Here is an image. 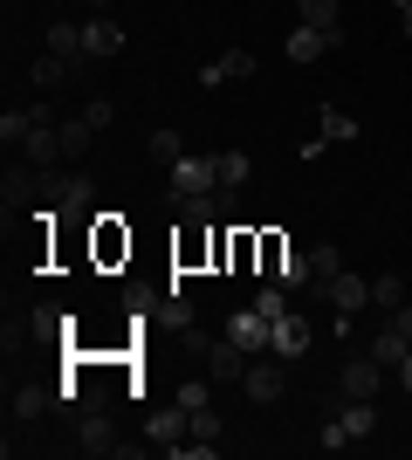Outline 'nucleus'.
Returning <instances> with one entry per match:
<instances>
[{"mask_svg": "<svg viewBox=\"0 0 412 460\" xmlns=\"http://www.w3.org/2000/svg\"><path fill=\"white\" fill-rule=\"evenodd\" d=\"M392 7H412V0H392Z\"/></svg>", "mask_w": 412, "mask_h": 460, "instance_id": "58836bf2", "label": "nucleus"}, {"mask_svg": "<svg viewBox=\"0 0 412 460\" xmlns=\"http://www.w3.org/2000/svg\"><path fill=\"white\" fill-rule=\"evenodd\" d=\"M110 56H124V28L110 14H90L83 21V62H110Z\"/></svg>", "mask_w": 412, "mask_h": 460, "instance_id": "6e6552de", "label": "nucleus"}, {"mask_svg": "<svg viewBox=\"0 0 412 460\" xmlns=\"http://www.w3.org/2000/svg\"><path fill=\"white\" fill-rule=\"evenodd\" d=\"M399 303H406V275H372V309H385V316H392Z\"/></svg>", "mask_w": 412, "mask_h": 460, "instance_id": "a878e982", "label": "nucleus"}, {"mask_svg": "<svg viewBox=\"0 0 412 460\" xmlns=\"http://www.w3.org/2000/svg\"><path fill=\"white\" fill-rule=\"evenodd\" d=\"M56 392H62V385H56ZM56 392L35 385V378H14V385H7V420H41V412L56 405Z\"/></svg>", "mask_w": 412, "mask_h": 460, "instance_id": "9b49d317", "label": "nucleus"}, {"mask_svg": "<svg viewBox=\"0 0 412 460\" xmlns=\"http://www.w3.org/2000/svg\"><path fill=\"white\" fill-rule=\"evenodd\" d=\"M248 365H255V358H248L234 337H214V350H206V378H214V385H241Z\"/></svg>", "mask_w": 412, "mask_h": 460, "instance_id": "9d476101", "label": "nucleus"}, {"mask_svg": "<svg viewBox=\"0 0 412 460\" xmlns=\"http://www.w3.org/2000/svg\"><path fill=\"white\" fill-rule=\"evenodd\" d=\"M241 76H255V56H248V49H227V56H214L206 69H199V83H206V90H220V83H241Z\"/></svg>", "mask_w": 412, "mask_h": 460, "instance_id": "2eb2a0df", "label": "nucleus"}, {"mask_svg": "<svg viewBox=\"0 0 412 460\" xmlns=\"http://www.w3.org/2000/svg\"><path fill=\"white\" fill-rule=\"evenodd\" d=\"M406 330H399V323H385V330H378V337H372V358H378V365H385V371H399V365H406Z\"/></svg>", "mask_w": 412, "mask_h": 460, "instance_id": "412c9836", "label": "nucleus"}, {"mask_svg": "<svg viewBox=\"0 0 412 460\" xmlns=\"http://www.w3.org/2000/svg\"><path fill=\"white\" fill-rule=\"evenodd\" d=\"M316 447H330V454H344V447H351V433H344V426L330 420V426H323V440H316Z\"/></svg>", "mask_w": 412, "mask_h": 460, "instance_id": "72a5a7b5", "label": "nucleus"}, {"mask_svg": "<svg viewBox=\"0 0 412 460\" xmlns=\"http://www.w3.org/2000/svg\"><path fill=\"white\" fill-rule=\"evenodd\" d=\"M330 420L351 433V440H372V426H378V405L372 399H330Z\"/></svg>", "mask_w": 412, "mask_h": 460, "instance_id": "4468645a", "label": "nucleus"}, {"mask_svg": "<svg viewBox=\"0 0 412 460\" xmlns=\"http://www.w3.org/2000/svg\"><path fill=\"white\" fill-rule=\"evenodd\" d=\"M172 172V199H199V192H220V158L206 152H186L179 165H165Z\"/></svg>", "mask_w": 412, "mask_h": 460, "instance_id": "7ed1b4c3", "label": "nucleus"}, {"mask_svg": "<svg viewBox=\"0 0 412 460\" xmlns=\"http://www.w3.org/2000/svg\"><path fill=\"white\" fill-rule=\"evenodd\" d=\"M227 337H234L248 358H261V350H268V337H275V323L261 316L255 303H248V309H234V316H227Z\"/></svg>", "mask_w": 412, "mask_h": 460, "instance_id": "1a4fd4ad", "label": "nucleus"}, {"mask_svg": "<svg viewBox=\"0 0 412 460\" xmlns=\"http://www.w3.org/2000/svg\"><path fill=\"white\" fill-rule=\"evenodd\" d=\"M145 145H152V158H158V165H179V158H186V137H179V131H152Z\"/></svg>", "mask_w": 412, "mask_h": 460, "instance_id": "cd10ccee", "label": "nucleus"}, {"mask_svg": "<svg viewBox=\"0 0 412 460\" xmlns=\"http://www.w3.org/2000/svg\"><path fill=\"white\" fill-rule=\"evenodd\" d=\"M220 433H227L220 412H214V405H199V412H193V440H220Z\"/></svg>", "mask_w": 412, "mask_h": 460, "instance_id": "473e14b6", "label": "nucleus"}, {"mask_svg": "<svg viewBox=\"0 0 412 460\" xmlns=\"http://www.w3.org/2000/svg\"><path fill=\"white\" fill-rule=\"evenodd\" d=\"M48 49H56V56H69L83 69V21H56V28H48Z\"/></svg>", "mask_w": 412, "mask_h": 460, "instance_id": "393cba45", "label": "nucleus"}, {"mask_svg": "<svg viewBox=\"0 0 412 460\" xmlns=\"http://www.w3.org/2000/svg\"><path fill=\"white\" fill-rule=\"evenodd\" d=\"M255 309L268 316V323H275V316H289V288H282V282H268V288L255 296Z\"/></svg>", "mask_w": 412, "mask_h": 460, "instance_id": "c756f323", "label": "nucleus"}, {"mask_svg": "<svg viewBox=\"0 0 412 460\" xmlns=\"http://www.w3.org/2000/svg\"><path fill=\"white\" fill-rule=\"evenodd\" d=\"M316 288H323V303H330V309H344V316L372 309V282H364V275H344V269H337V275H323Z\"/></svg>", "mask_w": 412, "mask_h": 460, "instance_id": "0eeeda50", "label": "nucleus"}, {"mask_svg": "<svg viewBox=\"0 0 412 460\" xmlns=\"http://www.w3.org/2000/svg\"><path fill=\"white\" fill-rule=\"evenodd\" d=\"M241 392H248L255 405H275V399H282V358H275V350H268V358H255L248 378H241Z\"/></svg>", "mask_w": 412, "mask_h": 460, "instance_id": "f8f14e48", "label": "nucleus"}, {"mask_svg": "<svg viewBox=\"0 0 412 460\" xmlns=\"http://www.w3.org/2000/svg\"><path fill=\"white\" fill-rule=\"evenodd\" d=\"M69 76H76V62H69V56H56V49H48V56L35 62V90H62Z\"/></svg>", "mask_w": 412, "mask_h": 460, "instance_id": "b1692460", "label": "nucleus"}, {"mask_svg": "<svg viewBox=\"0 0 412 460\" xmlns=\"http://www.w3.org/2000/svg\"><path fill=\"white\" fill-rule=\"evenodd\" d=\"M295 21H310L330 41H344V0H295Z\"/></svg>", "mask_w": 412, "mask_h": 460, "instance_id": "dca6fc26", "label": "nucleus"}, {"mask_svg": "<svg viewBox=\"0 0 412 460\" xmlns=\"http://www.w3.org/2000/svg\"><path fill=\"white\" fill-rule=\"evenodd\" d=\"M385 392V365H378L372 350L364 358H344V371H337V399H378Z\"/></svg>", "mask_w": 412, "mask_h": 460, "instance_id": "39448f33", "label": "nucleus"}, {"mask_svg": "<svg viewBox=\"0 0 412 460\" xmlns=\"http://www.w3.org/2000/svg\"><path fill=\"white\" fill-rule=\"evenodd\" d=\"M220 158V192H241L248 179H255V158L248 152H214Z\"/></svg>", "mask_w": 412, "mask_h": 460, "instance_id": "4be33fe9", "label": "nucleus"}, {"mask_svg": "<svg viewBox=\"0 0 412 460\" xmlns=\"http://www.w3.org/2000/svg\"><path fill=\"white\" fill-rule=\"evenodd\" d=\"M392 378H399V392H412V350H406V365H399Z\"/></svg>", "mask_w": 412, "mask_h": 460, "instance_id": "c9c22d12", "label": "nucleus"}, {"mask_svg": "<svg viewBox=\"0 0 412 460\" xmlns=\"http://www.w3.org/2000/svg\"><path fill=\"white\" fill-rule=\"evenodd\" d=\"M399 28H406V41H412V7H399Z\"/></svg>", "mask_w": 412, "mask_h": 460, "instance_id": "e433bc0d", "label": "nucleus"}, {"mask_svg": "<svg viewBox=\"0 0 412 460\" xmlns=\"http://www.w3.org/2000/svg\"><path fill=\"white\" fill-rule=\"evenodd\" d=\"M330 49H337V41L323 35V28H310V21H295V28H289V62H323Z\"/></svg>", "mask_w": 412, "mask_h": 460, "instance_id": "f3484780", "label": "nucleus"}, {"mask_svg": "<svg viewBox=\"0 0 412 460\" xmlns=\"http://www.w3.org/2000/svg\"><path fill=\"white\" fill-rule=\"evenodd\" d=\"M21 158H28V165H35V172H56L62 158V131H56V117H48V103H35V131L21 137Z\"/></svg>", "mask_w": 412, "mask_h": 460, "instance_id": "f03ea898", "label": "nucleus"}, {"mask_svg": "<svg viewBox=\"0 0 412 460\" xmlns=\"http://www.w3.org/2000/svg\"><path fill=\"white\" fill-rule=\"evenodd\" d=\"M76 447L90 460H110V454H124V440H118V420L110 412H83L76 420Z\"/></svg>", "mask_w": 412, "mask_h": 460, "instance_id": "423d86ee", "label": "nucleus"}, {"mask_svg": "<svg viewBox=\"0 0 412 460\" xmlns=\"http://www.w3.org/2000/svg\"><path fill=\"white\" fill-rule=\"evenodd\" d=\"M310 337H316V330H310V323H302V316L289 309V316H275V337H268V350L282 358V365H289V358H302V350H310Z\"/></svg>", "mask_w": 412, "mask_h": 460, "instance_id": "ddd939ff", "label": "nucleus"}, {"mask_svg": "<svg viewBox=\"0 0 412 460\" xmlns=\"http://www.w3.org/2000/svg\"><path fill=\"white\" fill-rule=\"evenodd\" d=\"M90 227H97V261H118V254H131V234H124L110 213H97Z\"/></svg>", "mask_w": 412, "mask_h": 460, "instance_id": "aec40b11", "label": "nucleus"}, {"mask_svg": "<svg viewBox=\"0 0 412 460\" xmlns=\"http://www.w3.org/2000/svg\"><path fill=\"white\" fill-rule=\"evenodd\" d=\"M316 137L323 145H357V117L337 111V103H323V117H316Z\"/></svg>", "mask_w": 412, "mask_h": 460, "instance_id": "6ab92c4d", "label": "nucleus"}, {"mask_svg": "<svg viewBox=\"0 0 412 460\" xmlns=\"http://www.w3.org/2000/svg\"><path fill=\"white\" fill-rule=\"evenodd\" d=\"M310 269H316V282H323V275H337V269H344V254H337L330 241H316V248H310Z\"/></svg>", "mask_w": 412, "mask_h": 460, "instance_id": "7c9ffc66", "label": "nucleus"}, {"mask_svg": "<svg viewBox=\"0 0 412 460\" xmlns=\"http://www.w3.org/2000/svg\"><path fill=\"white\" fill-rule=\"evenodd\" d=\"M83 117H90L97 131H110V124H118V103H110V96H90V103H83Z\"/></svg>", "mask_w": 412, "mask_h": 460, "instance_id": "2f4dec72", "label": "nucleus"}, {"mask_svg": "<svg viewBox=\"0 0 412 460\" xmlns=\"http://www.w3.org/2000/svg\"><path fill=\"white\" fill-rule=\"evenodd\" d=\"M385 323H399V330H406V344H412V303H399L392 316H385Z\"/></svg>", "mask_w": 412, "mask_h": 460, "instance_id": "f704fd0d", "label": "nucleus"}, {"mask_svg": "<svg viewBox=\"0 0 412 460\" xmlns=\"http://www.w3.org/2000/svg\"><path fill=\"white\" fill-rule=\"evenodd\" d=\"M41 199H48L56 213H69V220H97V213H90V179L83 172H69V179L41 172Z\"/></svg>", "mask_w": 412, "mask_h": 460, "instance_id": "20e7f679", "label": "nucleus"}, {"mask_svg": "<svg viewBox=\"0 0 412 460\" xmlns=\"http://www.w3.org/2000/svg\"><path fill=\"white\" fill-rule=\"evenodd\" d=\"M83 7H90V14H110V0H83Z\"/></svg>", "mask_w": 412, "mask_h": 460, "instance_id": "4c0bfd02", "label": "nucleus"}, {"mask_svg": "<svg viewBox=\"0 0 412 460\" xmlns=\"http://www.w3.org/2000/svg\"><path fill=\"white\" fill-rule=\"evenodd\" d=\"M145 440H152V454L172 460L179 447L193 440V412H186V405H158V412H145Z\"/></svg>", "mask_w": 412, "mask_h": 460, "instance_id": "f257e3e1", "label": "nucleus"}, {"mask_svg": "<svg viewBox=\"0 0 412 460\" xmlns=\"http://www.w3.org/2000/svg\"><path fill=\"white\" fill-rule=\"evenodd\" d=\"M56 131H62V152H69V165H76V158L90 152V145H97V124H90L83 111H76V117L62 111V117H56Z\"/></svg>", "mask_w": 412, "mask_h": 460, "instance_id": "a211bd4d", "label": "nucleus"}, {"mask_svg": "<svg viewBox=\"0 0 412 460\" xmlns=\"http://www.w3.org/2000/svg\"><path fill=\"white\" fill-rule=\"evenodd\" d=\"M28 131H35V111H0V145H7V152H14Z\"/></svg>", "mask_w": 412, "mask_h": 460, "instance_id": "bb28decb", "label": "nucleus"}, {"mask_svg": "<svg viewBox=\"0 0 412 460\" xmlns=\"http://www.w3.org/2000/svg\"><path fill=\"white\" fill-rule=\"evenodd\" d=\"M268 282H282V288H310L316 282V269H310V254H282V261H275V275H268Z\"/></svg>", "mask_w": 412, "mask_h": 460, "instance_id": "5701e85b", "label": "nucleus"}, {"mask_svg": "<svg viewBox=\"0 0 412 460\" xmlns=\"http://www.w3.org/2000/svg\"><path fill=\"white\" fill-rule=\"evenodd\" d=\"M179 405H186V412L214 405V378H179Z\"/></svg>", "mask_w": 412, "mask_h": 460, "instance_id": "c85d7f7f", "label": "nucleus"}]
</instances>
